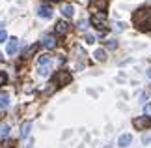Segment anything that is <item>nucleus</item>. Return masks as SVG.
Listing matches in <instances>:
<instances>
[{"label":"nucleus","instance_id":"nucleus-5","mask_svg":"<svg viewBox=\"0 0 151 148\" xmlns=\"http://www.w3.org/2000/svg\"><path fill=\"white\" fill-rule=\"evenodd\" d=\"M106 8H108V0H91L90 2L91 11H104Z\"/></svg>","mask_w":151,"mask_h":148},{"label":"nucleus","instance_id":"nucleus-19","mask_svg":"<svg viewBox=\"0 0 151 148\" xmlns=\"http://www.w3.org/2000/svg\"><path fill=\"white\" fill-rule=\"evenodd\" d=\"M114 28H116V30H118V32L125 30V23H121V21H119V23H116V26H114Z\"/></svg>","mask_w":151,"mask_h":148},{"label":"nucleus","instance_id":"nucleus-17","mask_svg":"<svg viewBox=\"0 0 151 148\" xmlns=\"http://www.w3.org/2000/svg\"><path fill=\"white\" fill-rule=\"evenodd\" d=\"M144 114H146V116H149V118H151V103H147V105H144Z\"/></svg>","mask_w":151,"mask_h":148},{"label":"nucleus","instance_id":"nucleus-21","mask_svg":"<svg viewBox=\"0 0 151 148\" xmlns=\"http://www.w3.org/2000/svg\"><path fill=\"white\" fill-rule=\"evenodd\" d=\"M142 143H144V144L151 143V133H149V135H144V137H142Z\"/></svg>","mask_w":151,"mask_h":148},{"label":"nucleus","instance_id":"nucleus-7","mask_svg":"<svg viewBox=\"0 0 151 148\" xmlns=\"http://www.w3.org/2000/svg\"><path fill=\"white\" fill-rule=\"evenodd\" d=\"M131 143H132V135H131V133H123V135L118 139V146H121V148H127Z\"/></svg>","mask_w":151,"mask_h":148},{"label":"nucleus","instance_id":"nucleus-18","mask_svg":"<svg viewBox=\"0 0 151 148\" xmlns=\"http://www.w3.org/2000/svg\"><path fill=\"white\" fill-rule=\"evenodd\" d=\"M86 43H95V36H93V34H86Z\"/></svg>","mask_w":151,"mask_h":148},{"label":"nucleus","instance_id":"nucleus-13","mask_svg":"<svg viewBox=\"0 0 151 148\" xmlns=\"http://www.w3.org/2000/svg\"><path fill=\"white\" fill-rule=\"evenodd\" d=\"M30 128H32V124L30 122H24L21 126V137H28V133H30Z\"/></svg>","mask_w":151,"mask_h":148},{"label":"nucleus","instance_id":"nucleus-26","mask_svg":"<svg viewBox=\"0 0 151 148\" xmlns=\"http://www.w3.org/2000/svg\"><path fill=\"white\" fill-rule=\"evenodd\" d=\"M78 28H86V21H80L78 23Z\"/></svg>","mask_w":151,"mask_h":148},{"label":"nucleus","instance_id":"nucleus-1","mask_svg":"<svg viewBox=\"0 0 151 148\" xmlns=\"http://www.w3.org/2000/svg\"><path fill=\"white\" fill-rule=\"evenodd\" d=\"M132 21L140 30H151V8L136 9L134 15H132Z\"/></svg>","mask_w":151,"mask_h":148},{"label":"nucleus","instance_id":"nucleus-10","mask_svg":"<svg viewBox=\"0 0 151 148\" xmlns=\"http://www.w3.org/2000/svg\"><path fill=\"white\" fill-rule=\"evenodd\" d=\"M37 15L39 17H43V19H50V15H52V11L49 6H39V9H37Z\"/></svg>","mask_w":151,"mask_h":148},{"label":"nucleus","instance_id":"nucleus-16","mask_svg":"<svg viewBox=\"0 0 151 148\" xmlns=\"http://www.w3.org/2000/svg\"><path fill=\"white\" fill-rule=\"evenodd\" d=\"M95 58H97V60H101V62H104V60H106V52H104L103 49H97L95 51Z\"/></svg>","mask_w":151,"mask_h":148},{"label":"nucleus","instance_id":"nucleus-3","mask_svg":"<svg viewBox=\"0 0 151 148\" xmlns=\"http://www.w3.org/2000/svg\"><path fill=\"white\" fill-rule=\"evenodd\" d=\"M71 82V73L65 71V69H62V71H58L56 77H54V85L56 86H65Z\"/></svg>","mask_w":151,"mask_h":148},{"label":"nucleus","instance_id":"nucleus-6","mask_svg":"<svg viewBox=\"0 0 151 148\" xmlns=\"http://www.w3.org/2000/svg\"><path fill=\"white\" fill-rule=\"evenodd\" d=\"M91 25H93L95 28H99V30L106 26V17H104V13H101V15L95 13L93 17H91Z\"/></svg>","mask_w":151,"mask_h":148},{"label":"nucleus","instance_id":"nucleus-2","mask_svg":"<svg viewBox=\"0 0 151 148\" xmlns=\"http://www.w3.org/2000/svg\"><path fill=\"white\" fill-rule=\"evenodd\" d=\"M52 71V58L50 56H39L37 58V73L41 77H49Z\"/></svg>","mask_w":151,"mask_h":148},{"label":"nucleus","instance_id":"nucleus-12","mask_svg":"<svg viewBox=\"0 0 151 148\" xmlns=\"http://www.w3.org/2000/svg\"><path fill=\"white\" fill-rule=\"evenodd\" d=\"M62 13H63V17H73V13H75V8L71 4H65L62 8Z\"/></svg>","mask_w":151,"mask_h":148},{"label":"nucleus","instance_id":"nucleus-25","mask_svg":"<svg viewBox=\"0 0 151 148\" xmlns=\"http://www.w3.org/2000/svg\"><path fill=\"white\" fill-rule=\"evenodd\" d=\"M6 38H8V34H6L4 30H0V43H2V41H6Z\"/></svg>","mask_w":151,"mask_h":148},{"label":"nucleus","instance_id":"nucleus-4","mask_svg":"<svg viewBox=\"0 0 151 148\" xmlns=\"http://www.w3.org/2000/svg\"><path fill=\"white\" fill-rule=\"evenodd\" d=\"M132 126H134L136 129H146L147 126H151V118L149 116H136L134 120H132Z\"/></svg>","mask_w":151,"mask_h":148},{"label":"nucleus","instance_id":"nucleus-27","mask_svg":"<svg viewBox=\"0 0 151 148\" xmlns=\"http://www.w3.org/2000/svg\"><path fill=\"white\" fill-rule=\"evenodd\" d=\"M147 77H149V79H151V68L147 69Z\"/></svg>","mask_w":151,"mask_h":148},{"label":"nucleus","instance_id":"nucleus-28","mask_svg":"<svg viewBox=\"0 0 151 148\" xmlns=\"http://www.w3.org/2000/svg\"><path fill=\"white\" fill-rule=\"evenodd\" d=\"M56 2H60V0H56Z\"/></svg>","mask_w":151,"mask_h":148},{"label":"nucleus","instance_id":"nucleus-20","mask_svg":"<svg viewBox=\"0 0 151 148\" xmlns=\"http://www.w3.org/2000/svg\"><path fill=\"white\" fill-rule=\"evenodd\" d=\"M108 49H116V47H118V41H116V39H108Z\"/></svg>","mask_w":151,"mask_h":148},{"label":"nucleus","instance_id":"nucleus-14","mask_svg":"<svg viewBox=\"0 0 151 148\" xmlns=\"http://www.w3.org/2000/svg\"><path fill=\"white\" fill-rule=\"evenodd\" d=\"M9 105V96L8 94H0V109H6Z\"/></svg>","mask_w":151,"mask_h":148},{"label":"nucleus","instance_id":"nucleus-8","mask_svg":"<svg viewBox=\"0 0 151 148\" xmlns=\"http://www.w3.org/2000/svg\"><path fill=\"white\" fill-rule=\"evenodd\" d=\"M43 47L45 49H56V38L54 36H45L43 38Z\"/></svg>","mask_w":151,"mask_h":148},{"label":"nucleus","instance_id":"nucleus-24","mask_svg":"<svg viewBox=\"0 0 151 148\" xmlns=\"http://www.w3.org/2000/svg\"><path fill=\"white\" fill-rule=\"evenodd\" d=\"M6 79H8V77H6V73H2V71H0V86H2L4 82H6Z\"/></svg>","mask_w":151,"mask_h":148},{"label":"nucleus","instance_id":"nucleus-9","mask_svg":"<svg viewBox=\"0 0 151 148\" xmlns=\"http://www.w3.org/2000/svg\"><path fill=\"white\" fill-rule=\"evenodd\" d=\"M17 49H19V41H17L15 38H11L8 41V49H6V51H8V55H15Z\"/></svg>","mask_w":151,"mask_h":148},{"label":"nucleus","instance_id":"nucleus-23","mask_svg":"<svg viewBox=\"0 0 151 148\" xmlns=\"http://www.w3.org/2000/svg\"><path fill=\"white\" fill-rule=\"evenodd\" d=\"M0 133H2V135H8L9 133V128L8 126H2V128H0Z\"/></svg>","mask_w":151,"mask_h":148},{"label":"nucleus","instance_id":"nucleus-29","mask_svg":"<svg viewBox=\"0 0 151 148\" xmlns=\"http://www.w3.org/2000/svg\"><path fill=\"white\" fill-rule=\"evenodd\" d=\"M0 56H2V55H0Z\"/></svg>","mask_w":151,"mask_h":148},{"label":"nucleus","instance_id":"nucleus-15","mask_svg":"<svg viewBox=\"0 0 151 148\" xmlns=\"http://www.w3.org/2000/svg\"><path fill=\"white\" fill-rule=\"evenodd\" d=\"M37 49H39V43H34V45L30 47V49H26V51H24V56H26V58H28V56H32V55H34V52H36Z\"/></svg>","mask_w":151,"mask_h":148},{"label":"nucleus","instance_id":"nucleus-11","mask_svg":"<svg viewBox=\"0 0 151 148\" xmlns=\"http://www.w3.org/2000/svg\"><path fill=\"white\" fill-rule=\"evenodd\" d=\"M67 32H69V25L65 21L56 23V34H62V36H63V34H67Z\"/></svg>","mask_w":151,"mask_h":148},{"label":"nucleus","instance_id":"nucleus-22","mask_svg":"<svg viewBox=\"0 0 151 148\" xmlns=\"http://www.w3.org/2000/svg\"><path fill=\"white\" fill-rule=\"evenodd\" d=\"M147 96H149V92L146 90V92H144L142 96H140V101H142V103H146V99H147Z\"/></svg>","mask_w":151,"mask_h":148}]
</instances>
